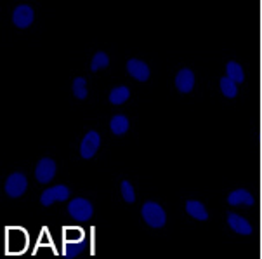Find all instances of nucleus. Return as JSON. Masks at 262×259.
<instances>
[{
  "label": "nucleus",
  "mask_w": 262,
  "mask_h": 259,
  "mask_svg": "<svg viewBox=\"0 0 262 259\" xmlns=\"http://www.w3.org/2000/svg\"><path fill=\"white\" fill-rule=\"evenodd\" d=\"M226 75H228L234 84H242L243 80H245L243 68L238 63H234V61H229V63L226 65Z\"/></svg>",
  "instance_id": "14"
},
{
  "label": "nucleus",
  "mask_w": 262,
  "mask_h": 259,
  "mask_svg": "<svg viewBox=\"0 0 262 259\" xmlns=\"http://www.w3.org/2000/svg\"><path fill=\"white\" fill-rule=\"evenodd\" d=\"M68 212L72 214V217L77 221H89L92 217V205L89 200L78 196V198H73L72 202L68 204Z\"/></svg>",
  "instance_id": "3"
},
{
  "label": "nucleus",
  "mask_w": 262,
  "mask_h": 259,
  "mask_svg": "<svg viewBox=\"0 0 262 259\" xmlns=\"http://www.w3.org/2000/svg\"><path fill=\"white\" fill-rule=\"evenodd\" d=\"M83 249H85V244H83L82 240H80V242H66L63 249V256L66 259H73V257H77Z\"/></svg>",
  "instance_id": "16"
},
{
  "label": "nucleus",
  "mask_w": 262,
  "mask_h": 259,
  "mask_svg": "<svg viewBox=\"0 0 262 259\" xmlns=\"http://www.w3.org/2000/svg\"><path fill=\"white\" fill-rule=\"evenodd\" d=\"M73 94L77 99H85L87 97V80L83 77H77L73 80Z\"/></svg>",
  "instance_id": "17"
},
{
  "label": "nucleus",
  "mask_w": 262,
  "mask_h": 259,
  "mask_svg": "<svg viewBox=\"0 0 262 259\" xmlns=\"http://www.w3.org/2000/svg\"><path fill=\"white\" fill-rule=\"evenodd\" d=\"M122 195H123V200L127 204H132L136 200V193H134V188L128 181H122Z\"/></svg>",
  "instance_id": "21"
},
{
  "label": "nucleus",
  "mask_w": 262,
  "mask_h": 259,
  "mask_svg": "<svg viewBox=\"0 0 262 259\" xmlns=\"http://www.w3.org/2000/svg\"><path fill=\"white\" fill-rule=\"evenodd\" d=\"M229 205H254V195L248 193L247 190H234L228 196Z\"/></svg>",
  "instance_id": "11"
},
{
  "label": "nucleus",
  "mask_w": 262,
  "mask_h": 259,
  "mask_svg": "<svg viewBox=\"0 0 262 259\" xmlns=\"http://www.w3.org/2000/svg\"><path fill=\"white\" fill-rule=\"evenodd\" d=\"M141 214H143V220L146 221V225L151 228H162L167 221L165 211L162 209V205L155 202H146L143 209H141Z\"/></svg>",
  "instance_id": "1"
},
{
  "label": "nucleus",
  "mask_w": 262,
  "mask_h": 259,
  "mask_svg": "<svg viewBox=\"0 0 262 259\" xmlns=\"http://www.w3.org/2000/svg\"><path fill=\"white\" fill-rule=\"evenodd\" d=\"M186 212L198 221H207L208 220V212H207L205 205H203L202 202H198V200H189V202L186 204Z\"/></svg>",
  "instance_id": "12"
},
{
  "label": "nucleus",
  "mask_w": 262,
  "mask_h": 259,
  "mask_svg": "<svg viewBox=\"0 0 262 259\" xmlns=\"http://www.w3.org/2000/svg\"><path fill=\"white\" fill-rule=\"evenodd\" d=\"M193 86H194V75L191 70L184 68L176 75V87L179 89V92L186 94V92H189L193 89Z\"/></svg>",
  "instance_id": "10"
},
{
  "label": "nucleus",
  "mask_w": 262,
  "mask_h": 259,
  "mask_svg": "<svg viewBox=\"0 0 262 259\" xmlns=\"http://www.w3.org/2000/svg\"><path fill=\"white\" fill-rule=\"evenodd\" d=\"M28 188V180L25 174L21 172H12L6 181V193L11 198H19Z\"/></svg>",
  "instance_id": "2"
},
{
  "label": "nucleus",
  "mask_w": 262,
  "mask_h": 259,
  "mask_svg": "<svg viewBox=\"0 0 262 259\" xmlns=\"http://www.w3.org/2000/svg\"><path fill=\"white\" fill-rule=\"evenodd\" d=\"M228 225H229L231 230H233L234 233H238V235H250L252 230H254L252 225L247 220H243L242 216L233 214V212L228 214Z\"/></svg>",
  "instance_id": "9"
},
{
  "label": "nucleus",
  "mask_w": 262,
  "mask_h": 259,
  "mask_svg": "<svg viewBox=\"0 0 262 259\" xmlns=\"http://www.w3.org/2000/svg\"><path fill=\"white\" fill-rule=\"evenodd\" d=\"M110 65V57L104 54V52H97V54L92 57V63H91V71H99L106 68Z\"/></svg>",
  "instance_id": "19"
},
{
  "label": "nucleus",
  "mask_w": 262,
  "mask_h": 259,
  "mask_svg": "<svg viewBox=\"0 0 262 259\" xmlns=\"http://www.w3.org/2000/svg\"><path fill=\"white\" fill-rule=\"evenodd\" d=\"M127 71L130 77H134L139 82H146L149 78V68L144 61L141 59H128L127 63Z\"/></svg>",
  "instance_id": "8"
},
{
  "label": "nucleus",
  "mask_w": 262,
  "mask_h": 259,
  "mask_svg": "<svg viewBox=\"0 0 262 259\" xmlns=\"http://www.w3.org/2000/svg\"><path fill=\"white\" fill-rule=\"evenodd\" d=\"M83 231L80 230V228H68V230L64 231V240L66 242H80V240H83Z\"/></svg>",
  "instance_id": "20"
},
{
  "label": "nucleus",
  "mask_w": 262,
  "mask_h": 259,
  "mask_svg": "<svg viewBox=\"0 0 262 259\" xmlns=\"http://www.w3.org/2000/svg\"><path fill=\"white\" fill-rule=\"evenodd\" d=\"M128 97H130V91H128V87L125 86H118L110 92V101H112L113 105H122Z\"/></svg>",
  "instance_id": "15"
},
{
  "label": "nucleus",
  "mask_w": 262,
  "mask_h": 259,
  "mask_svg": "<svg viewBox=\"0 0 262 259\" xmlns=\"http://www.w3.org/2000/svg\"><path fill=\"white\" fill-rule=\"evenodd\" d=\"M221 91L226 97H234L238 94V89H236V84L233 82L229 77H223L221 78Z\"/></svg>",
  "instance_id": "18"
},
{
  "label": "nucleus",
  "mask_w": 262,
  "mask_h": 259,
  "mask_svg": "<svg viewBox=\"0 0 262 259\" xmlns=\"http://www.w3.org/2000/svg\"><path fill=\"white\" fill-rule=\"evenodd\" d=\"M12 23L17 28H28L33 23V9L30 6H17L12 12Z\"/></svg>",
  "instance_id": "7"
},
{
  "label": "nucleus",
  "mask_w": 262,
  "mask_h": 259,
  "mask_svg": "<svg viewBox=\"0 0 262 259\" xmlns=\"http://www.w3.org/2000/svg\"><path fill=\"white\" fill-rule=\"evenodd\" d=\"M101 146V136L96 131H89L83 137L82 145H80V155L82 158H92L96 155V151Z\"/></svg>",
  "instance_id": "6"
},
{
  "label": "nucleus",
  "mask_w": 262,
  "mask_h": 259,
  "mask_svg": "<svg viewBox=\"0 0 262 259\" xmlns=\"http://www.w3.org/2000/svg\"><path fill=\"white\" fill-rule=\"evenodd\" d=\"M68 196H70V190L64 185H57L54 188H47L43 191L42 196H40V204L43 207H49V205H52L54 202H64V200H68Z\"/></svg>",
  "instance_id": "5"
},
{
  "label": "nucleus",
  "mask_w": 262,
  "mask_h": 259,
  "mask_svg": "<svg viewBox=\"0 0 262 259\" xmlns=\"http://www.w3.org/2000/svg\"><path fill=\"white\" fill-rule=\"evenodd\" d=\"M110 127H112V132L117 134V136H122L128 131V118L125 115H115L110 122Z\"/></svg>",
  "instance_id": "13"
},
{
  "label": "nucleus",
  "mask_w": 262,
  "mask_h": 259,
  "mask_svg": "<svg viewBox=\"0 0 262 259\" xmlns=\"http://www.w3.org/2000/svg\"><path fill=\"white\" fill-rule=\"evenodd\" d=\"M56 162L52 158H40V162L35 167V177H37L38 183L42 185H47L54 180L56 176Z\"/></svg>",
  "instance_id": "4"
}]
</instances>
